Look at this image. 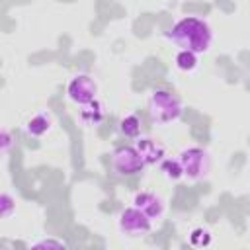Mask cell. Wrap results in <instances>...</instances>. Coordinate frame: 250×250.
Returning <instances> with one entry per match:
<instances>
[{
	"label": "cell",
	"mask_w": 250,
	"mask_h": 250,
	"mask_svg": "<svg viewBox=\"0 0 250 250\" xmlns=\"http://www.w3.org/2000/svg\"><path fill=\"white\" fill-rule=\"evenodd\" d=\"M117 225H119V230L127 236H145L146 232H150L152 221L141 209L131 205V207H127L119 213Z\"/></svg>",
	"instance_id": "obj_4"
},
{
	"label": "cell",
	"mask_w": 250,
	"mask_h": 250,
	"mask_svg": "<svg viewBox=\"0 0 250 250\" xmlns=\"http://www.w3.org/2000/svg\"><path fill=\"white\" fill-rule=\"evenodd\" d=\"M166 37L180 49L191 51L195 55L207 53L213 43V31L207 21L199 18H182L180 21L174 23V27L166 33Z\"/></svg>",
	"instance_id": "obj_1"
},
{
	"label": "cell",
	"mask_w": 250,
	"mask_h": 250,
	"mask_svg": "<svg viewBox=\"0 0 250 250\" xmlns=\"http://www.w3.org/2000/svg\"><path fill=\"white\" fill-rule=\"evenodd\" d=\"M80 119L86 125H98L104 119V105L96 100L90 102V104H84L82 109H80Z\"/></svg>",
	"instance_id": "obj_9"
},
{
	"label": "cell",
	"mask_w": 250,
	"mask_h": 250,
	"mask_svg": "<svg viewBox=\"0 0 250 250\" xmlns=\"http://www.w3.org/2000/svg\"><path fill=\"white\" fill-rule=\"evenodd\" d=\"M135 148L139 150V154L143 156L145 164H156L158 160H162L164 156V146L158 145L156 141L148 139V137H141L135 145Z\"/></svg>",
	"instance_id": "obj_8"
},
{
	"label": "cell",
	"mask_w": 250,
	"mask_h": 250,
	"mask_svg": "<svg viewBox=\"0 0 250 250\" xmlns=\"http://www.w3.org/2000/svg\"><path fill=\"white\" fill-rule=\"evenodd\" d=\"M133 205L137 209H141L150 221L160 219L164 215V209H166L164 207V201L156 193H152V191H139V193H135Z\"/></svg>",
	"instance_id": "obj_7"
},
{
	"label": "cell",
	"mask_w": 250,
	"mask_h": 250,
	"mask_svg": "<svg viewBox=\"0 0 250 250\" xmlns=\"http://www.w3.org/2000/svg\"><path fill=\"white\" fill-rule=\"evenodd\" d=\"M189 242L193 246H207L211 242V234L207 229H193L189 234Z\"/></svg>",
	"instance_id": "obj_14"
},
{
	"label": "cell",
	"mask_w": 250,
	"mask_h": 250,
	"mask_svg": "<svg viewBox=\"0 0 250 250\" xmlns=\"http://www.w3.org/2000/svg\"><path fill=\"white\" fill-rule=\"evenodd\" d=\"M2 139H4V143H2V145H4V152H8V148H10V135H8L6 131H4Z\"/></svg>",
	"instance_id": "obj_16"
},
{
	"label": "cell",
	"mask_w": 250,
	"mask_h": 250,
	"mask_svg": "<svg viewBox=\"0 0 250 250\" xmlns=\"http://www.w3.org/2000/svg\"><path fill=\"white\" fill-rule=\"evenodd\" d=\"M12 197L8 193H2V217H10L12 213Z\"/></svg>",
	"instance_id": "obj_15"
},
{
	"label": "cell",
	"mask_w": 250,
	"mask_h": 250,
	"mask_svg": "<svg viewBox=\"0 0 250 250\" xmlns=\"http://www.w3.org/2000/svg\"><path fill=\"white\" fill-rule=\"evenodd\" d=\"M49 129H51V117H49L47 113H37V115H33V117L27 121V125H25V131H27V135H31V137H41V135H45Z\"/></svg>",
	"instance_id": "obj_10"
},
{
	"label": "cell",
	"mask_w": 250,
	"mask_h": 250,
	"mask_svg": "<svg viewBox=\"0 0 250 250\" xmlns=\"http://www.w3.org/2000/svg\"><path fill=\"white\" fill-rule=\"evenodd\" d=\"M119 131L125 137H139V133H141V119L137 115H127L125 119H121Z\"/></svg>",
	"instance_id": "obj_12"
},
{
	"label": "cell",
	"mask_w": 250,
	"mask_h": 250,
	"mask_svg": "<svg viewBox=\"0 0 250 250\" xmlns=\"http://www.w3.org/2000/svg\"><path fill=\"white\" fill-rule=\"evenodd\" d=\"M162 172H164V176H166L168 180H178V178L184 176L182 164H180L178 158H176V160H164V162H162Z\"/></svg>",
	"instance_id": "obj_13"
},
{
	"label": "cell",
	"mask_w": 250,
	"mask_h": 250,
	"mask_svg": "<svg viewBox=\"0 0 250 250\" xmlns=\"http://www.w3.org/2000/svg\"><path fill=\"white\" fill-rule=\"evenodd\" d=\"M180 164H182V172L188 180H203L207 178L209 170H211V158H209V152L199 148V146H189V148H184L178 156Z\"/></svg>",
	"instance_id": "obj_3"
},
{
	"label": "cell",
	"mask_w": 250,
	"mask_h": 250,
	"mask_svg": "<svg viewBox=\"0 0 250 250\" xmlns=\"http://www.w3.org/2000/svg\"><path fill=\"white\" fill-rule=\"evenodd\" d=\"M37 246H64V244H61V242H53V240H45V242H39Z\"/></svg>",
	"instance_id": "obj_17"
},
{
	"label": "cell",
	"mask_w": 250,
	"mask_h": 250,
	"mask_svg": "<svg viewBox=\"0 0 250 250\" xmlns=\"http://www.w3.org/2000/svg\"><path fill=\"white\" fill-rule=\"evenodd\" d=\"M176 66H178L180 70H184V72H191V70H195V66H197V55L191 53V51H184V49H180L178 55H176Z\"/></svg>",
	"instance_id": "obj_11"
},
{
	"label": "cell",
	"mask_w": 250,
	"mask_h": 250,
	"mask_svg": "<svg viewBox=\"0 0 250 250\" xmlns=\"http://www.w3.org/2000/svg\"><path fill=\"white\" fill-rule=\"evenodd\" d=\"M66 92H68V98H70L74 104L84 105V104H90V102L96 100L98 86H96V82H94L90 76L78 74V76H74V78L68 82Z\"/></svg>",
	"instance_id": "obj_6"
},
{
	"label": "cell",
	"mask_w": 250,
	"mask_h": 250,
	"mask_svg": "<svg viewBox=\"0 0 250 250\" xmlns=\"http://www.w3.org/2000/svg\"><path fill=\"white\" fill-rule=\"evenodd\" d=\"M182 102L168 90H154L148 98V113L154 123L168 125L182 117Z\"/></svg>",
	"instance_id": "obj_2"
},
{
	"label": "cell",
	"mask_w": 250,
	"mask_h": 250,
	"mask_svg": "<svg viewBox=\"0 0 250 250\" xmlns=\"http://www.w3.org/2000/svg\"><path fill=\"white\" fill-rule=\"evenodd\" d=\"M111 164L119 176H131V174H139L143 170L145 160L135 146H121L113 152Z\"/></svg>",
	"instance_id": "obj_5"
}]
</instances>
